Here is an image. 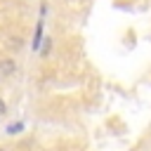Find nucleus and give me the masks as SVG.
I'll return each mask as SVG.
<instances>
[{"label": "nucleus", "instance_id": "nucleus-1", "mask_svg": "<svg viewBox=\"0 0 151 151\" xmlns=\"http://www.w3.org/2000/svg\"><path fill=\"white\" fill-rule=\"evenodd\" d=\"M40 42H42V21H38V26H35V38H33V50H38V47H40Z\"/></svg>", "mask_w": 151, "mask_h": 151}, {"label": "nucleus", "instance_id": "nucleus-2", "mask_svg": "<svg viewBox=\"0 0 151 151\" xmlns=\"http://www.w3.org/2000/svg\"><path fill=\"white\" fill-rule=\"evenodd\" d=\"M14 68H17V66H14V61H12V59H5V61H0V71H2V73H12Z\"/></svg>", "mask_w": 151, "mask_h": 151}, {"label": "nucleus", "instance_id": "nucleus-3", "mask_svg": "<svg viewBox=\"0 0 151 151\" xmlns=\"http://www.w3.org/2000/svg\"><path fill=\"white\" fill-rule=\"evenodd\" d=\"M24 130V123H12V125H7V132L9 134H17V132H21Z\"/></svg>", "mask_w": 151, "mask_h": 151}, {"label": "nucleus", "instance_id": "nucleus-4", "mask_svg": "<svg viewBox=\"0 0 151 151\" xmlns=\"http://www.w3.org/2000/svg\"><path fill=\"white\" fill-rule=\"evenodd\" d=\"M50 47H52V40H50V38H45V42H42V57H47Z\"/></svg>", "mask_w": 151, "mask_h": 151}, {"label": "nucleus", "instance_id": "nucleus-5", "mask_svg": "<svg viewBox=\"0 0 151 151\" xmlns=\"http://www.w3.org/2000/svg\"><path fill=\"white\" fill-rule=\"evenodd\" d=\"M5 111H7V106H5V101L0 99V116H5Z\"/></svg>", "mask_w": 151, "mask_h": 151}, {"label": "nucleus", "instance_id": "nucleus-6", "mask_svg": "<svg viewBox=\"0 0 151 151\" xmlns=\"http://www.w3.org/2000/svg\"><path fill=\"white\" fill-rule=\"evenodd\" d=\"M0 151H5V149H0Z\"/></svg>", "mask_w": 151, "mask_h": 151}]
</instances>
